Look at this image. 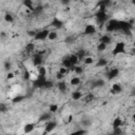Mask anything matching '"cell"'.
<instances>
[{"label":"cell","mask_w":135,"mask_h":135,"mask_svg":"<svg viewBox=\"0 0 135 135\" xmlns=\"http://www.w3.org/2000/svg\"><path fill=\"white\" fill-rule=\"evenodd\" d=\"M126 52V43L122 41H119L115 44L113 51H112V55L113 56H117L119 54H123Z\"/></svg>","instance_id":"6da1fadb"},{"label":"cell","mask_w":135,"mask_h":135,"mask_svg":"<svg viewBox=\"0 0 135 135\" xmlns=\"http://www.w3.org/2000/svg\"><path fill=\"white\" fill-rule=\"evenodd\" d=\"M105 28H107L108 32H116V31H119V20L111 19L107 23V27Z\"/></svg>","instance_id":"7a4b0ae2"},{"label":"cell","mask_w":135,"mask_h":135,"mask_svg":"<svg viewBox=\"0 0 135 135\" xmlns=\"http://www.w3.org/2000/svg\"><path fill=\"white\" fill-rule=\"evenodd\" d=\"M46 81H47V80H46L45 76L38 75V76L33 80V85H34L35 88H44Z\"/></svg>","instance_id":"3957f363"},{"label":"cell","mask_w":135,"mask_h":135,"mask_svg":"<svg viewBox=\"0 0 135 135\" xmlns=\"http://www.w3.org/2000/svg\"><path fill=\"white\" fill-rule=\"evenodd\" d=\"M49 34H50V31H49V30H42V31H39V32L36 33L34 39H35V40H44L45 38H47Z\"/></svg>","instance_id":"277c9868"},{"label":"cell","mask_w":135,"mask_h":135,"mask_svg":"<svg viewBox=\"0 0 135 135\" xmlns=\"http://www.w3.org/2000/svg\"><path fill=\"white\" fill-rule=\"evenodd\" d=\"M32 61H33V64H34L35 66H40V65L42 64V61H43V56H42L41 54H39V53L36 52V53L34 54V56H33Z\"/></svg>","instance_id":"5b68a950"},{"label":"cell","mask_w":135,"mask_h":135,"mask_svg":"<svg viewBox=\"0 0 135 135\" xmlns=\"http://www.w3.org/2000/svg\"><path fill=\"white\" fill-rule=\"evenodd\" d=\"M97 21L99 23H103L105 20H108V15H107V12L105 11H98L95 15Z\"/></svg>","instance_id":"8992f818"},{"label":"cell","mask_w":135,"mask_h":135,"mask_svg":"<svg viewBox=\"0 0 135 135\" xmlns=\"http://www.w3.org/2000/svg\"><path fill=\"white\" fill-rule=\"evenodd\" d=\"M96 32H97V30H96L95 25H93V24H88V25H85V27H84L83 34H84V35H94V34H96Z\"/></svg>","instance_id":"52a82bcc"},{"label":"cell","mask_w":135,"mask_h":135,"mask_svg":"<svg viewBox=\"0 0 135 135\" xmlns=\"http://www.w3.org/2000/svg\"><path fill=\"white\" fill-rule=\"evenodd\" d=\"M118 75H119V70H118L117 68H113V69H111V70L108 72L107 78H108L109 80H112V79H114L115 77H117Z\"/></svg>","instance_id":"ba28073f"},{"label":"cell","mask_w":135,"mask_h":135,"mask_svg":"<svg viewBox=\"0 0 135 135\" xmlns=\"http://www.w3.org/2000/svg\"><path fill=\"white\" fill-rule=\"evenodd\" d=\"M56 127H57L56 121H54V120H50V121L46 123V126H45V131H44V133H51Z\"/></svg>","instance_id":"9c48e42d"},{"label":"cell","mask_w":135,"mask_h":135,"mask_svg":"<svg viewBox=\"0 0 135 135\" xmlns=\"http://www.w3.org/2000/svg\"><path fill=\"white\" fill-rule=\"evenodd\" d=\"M62 25H63V22L59 18H57V17H54L53 18V20L51 22V26L56 27V28H60V27H62Z\"/></svg>","instance_id":"30bf717a"},{"label":"cell","mask_w":135,"mask_h":135,"mask_svg":"<svg viewBox=\"0 0 135 135\" xmlns=\"http://www.w3.org/2000/svg\"><path fill=\"white\" fill-rule=\"evenodd\" d=\"M122 92V86L120 83H114L112 85V89H111V93L112 94H119Z\"/></svg>","instance_id":"8fae6325"},{"label":"cell","mask_w":135,"mask_h":135,"mask_svg":"<svg viewBox=\"0 0 135 135\" xmlns=\"http://www.w3.org/2000/svg\"><path fill=\"white\" fill-rule=\"evenodd\" d=\"M99 42H103V43H105V44L108 45V44H110V43L112 42V38H111V36H109V35H102V36L99 38Z\"/></svg>","instance_id":"7c38bea8"},{"label":"cell","mask_w":135,"mask_h":135,"mask_svg":"<svg viewBox=\"0 0 135 135\" xmlns=\"http://www.w3.org/2000/svg\"><path fill=\"white\" fill-rule=\"evenodd\" d=\"M69 59H70V61H71V63H72L73 65H76V64L79 62V58H78L77 54H72V55H70V56H69Z\"/></svg>","instance_id":"4fadbf2b"},{"label":"cell","mask_w":135,"mask_h":135,"mask_svg":"<svg viewBox=\"0 0 135 135\" xmlns=\"http://www.w3.org/2000/svg\"><path fill=\"white\" fill-rule=\"evenodd\" d=\"M35 43L34 42H28L26 45H25V52L26 53H33L35 51Z\"/></svg>","instance_id":"5bb4252c"},{"label":"cell","mask_w":135,"mask_h":135,"mask_svg":"<svg viewBox=\"0 0 135 135\" xmlns=\"http://www.w3.org/2000/svg\"><path fill=\"white\" fill-rule=\"evenodd\" d=\"M82 96H83V95H82V93H81L80 91H75V92L72 93V99H73V100H76V101L79 100V99H81Z\"/></svg>","instance_id":"9a60e30c"},{"label":"cell","mask_w":135,"mask_h":135,"mask_svg":"<svg viewBox=\"0 0 135 135\" xmlns=\"http://www.w3.org/2000/svg\"><path fill=\"white\" fill-rule=\"evenodd\" d=\"M57 88H58V90L60 91V92H65L66 91V89H68V85H66V83L65 82H63V81H59L58 83H57Z\"/></svg>","instance_id":"2e32d148"},{"label":"cell","mask_w":135,"mask_h":135,"mask_svg":"<svg viewBox=\"0 0 135 135\" xmlns=\"http://www.w3.org/2000/svg\"><path fill=\"white\" fill-rule=\"evenodd\" d=\"M80 82H81V80H80V78L78 76H74L70 80V84L71 85H78V84H80Z\"/></svg>","instance_id":"e0dca14e"},{"label":"cell","mask_w":135,"mask_h":135,"mask_svg":"<svg viewBox=\"0 0 135 135\" xmlns=\"http://www.w3.org/2000/svg\"><path fill=\"white\" fill-rule=\"evenodd\" d=\"M34 128H35L34 123H26L23 128V131H24V133H31L34 130Z\"/></svg>","instance_id":"ac0fdd59"},{"label":"cell","mask_w":135,"mask_h":135,"mask_svg":"<svg viewBox=\"0 0 135 135\" xmlns=\"http://www.w3.org/2000/svg\"><path fill=\"white\" fill-rule=\"evenodd\" d=\"M23 4L26 8L31 9V11H34V5H33V0H23Z\"/></svg>","instance_id":"d6986e66"},{"label":"cell","mask_w":135,"mask_h":135,"mask_svg":"<svg viewBox=\"0 0 135 135\" xmlns=\"http://www.w3.org/2000/svg\"><path fill=\"white\" fill-rule=\"evenodd\" d=\"M112 126H113V129H114V128H118V127H121V126H122V120H121V118H119V117L115 118V119L113 120V123H112Z\"/></svg>","instance_id":"ffe728a7"},{"label":"cell","mask_w":135,"mask_h":135,"mask_svg":"<svg viewBox=\"0 0 135 135\" xmlns=\"http://www.w3.org/2000/svg\"><path fill=\"white\" fill-rule=\"evenodd\" d=\"M51 112L50 113H43L41 116H40V118H39V120L40 121H46V120H50L51 119Z\"/></svg>","instance_id":"44dd1931"},{"label":"cell","mask_w":135,"mask_h":135,"mask_svg":"<svg viewBox=\"0 0 135 135\" xmlns=\"http://www.w3.org/2000/svg\"><path fill=\"white\" fill-rule=\"evenodd\" d=\"M108 64V61H107V59H104V58H100V59H98V61H97V63H96V66H105Z\"/></svg>","instance_id":"7402d4cb"},{"label":"cell","mask_w":135,"mask_h":135,"mask_svg":"<svg viewBox=\"0 0 135 135\" xmlns=\"http://www.w3.org/2000/svg\"><path fill=\"white\" fill-rule=\"evenodd\" d=\"M38 69V75H42V76H46V69L42 65L40 66H37Z\"/></svg>","instance_id":"603a6c76"},{"label":"cell","mask_w":135,"mask_h":135,"mask_svg":"<svg viewBox=\"0 0 135 135\" xmlns=\"http://www.w3.org/2000/svg\"><path fill=\"white\" fill-rule=\"evenodd\" d=\"M110 4H111V0H100L98 2V6H105V7H108V6H110Z\"/></svg>","instance_id":"cb8c5ba5"},{"label":"cell","mask_w":135,"mask_h":135,"mask_svg":"<svg viewBox=\"0 0 135 135\" xmlns=\"http://www.w3.org/2000/svg\"><path fill=\"white\" fill-rule=\"evenodd\" d=\"M105 49H107V44L105 43H103V42H99L98 43V45H97V51L98 52H103V51H105Z\"/></svg>","instance_id":"d4e9b609"},{"label":"cell","mask_w":135,"mask_h":135,"mask_svg":"<svg viewBox=\"0 0 135 135\" xmlns=\"http://www.w3.org/2000/svg\"><path fill=\"white\" fill-rule=\"evenodd\" d=\"M25 98V96H23V95H17V96H15L13 99H12V101L13 102H20V101H22L23 99Z\"/></svg>","instance_id":"484cf974"},{"label":"cell","mask_w":135,"mask_h":135,"mask_svg":"<svg viewBox=\"0 0 135 135\" xmlns=\"http://www.w3.org/2000/svg\"><path fill=\"white\" fill-rule=\"evenodd\" d=\"M93 99H94V95L93 94H88V95H85L83 97V101L84 102H91V101H93Z\"/></svg>","instance_id":"4316f807"},{"label":"cell","mask_w":135,"mask_h":135,"mask_svg":"<svg viewBox=\"0 0 135 135\" xmlns=\"http://www.w3.org/2000/svg\"><path fill=\"white\" fill-rule=\"evenodd\" d=\"M83 62H84V64H92L93 62H94V59H93V57H91V56H88V57H84V59H83Z\"/></svg>","instance_id":"83f0119b"},{"label":"cell","mask_w":135,"mask_h":135,"mask_svg":"<svg viewBox=\"0 0 135 135\" xmlns=\"http://www.w3.org/2000/svg\"><path fill=\"white\" fill-rule=\"evenodd\" d=\"M74 72H75L77 75H80V74L83 73V69H82V66H80V65H75V66H74Z\"/></svg>","instance_id":"f1b7e54d"},{"label":"cell","mask_w":135,"mask_h":135,"mask_svg":"<svg viewBox=\"0 0 135 135\" xmlns=\"http://www.w3.org/2000/svg\"><path fill=\"white\" fill-rule=\"evenodd\" d=\"M47 38H49V40H51V41L57 39V33H56V32H50Z\"/></svg>","instance_id":"f546056e"},{"label":"cell","mask_w":135,"mask_h":135,"mask_svg":"<svg viewBox=\"0 0 135 135\" xmlns=\"http://www.w3.org/2000/svg\"><path fill=\"white\" fill-rule=\"evenodd\" d=\"M76 54H77V56H78L79 60H82V59H84V56H85V52H84L83 50H80V51H78Z\"/></svg>","instance_id":"4dcf8cb0"},{"label":"cell","mask_w":135,"mask_h":135,"mask_svg":"<svg viewBox=\"0 0 135 135\" xmlns=\"http://www.w3.org/2000/svg\"><path fill=\"white\" fill-rule=\"evenodd\" d=\"M69 69L68 68H65V66H61V68H59V70H58V72L59 73H61L62 75H66L68 73H69Z\"/></svg>","instance_id":"1f68e13d"},{"label":"cell","mask_w":135,"mask_h":135,"mask_svg":"<svg viewBox=\"0 0 135 135\" xmlns=\"http://www.w3.org/2000/svg\"><path fill=\"white\" fill-rule=\"evenodd\" d=\"M23 78H24L25 80L31 79V78H32V73H31V72H28L27 70H25V71H24V73H23Z\"/></svg>","instance_id":"d6a6232c"},{"label":"cell","mask_w":135,"mask_h":135,"mask_svg":"<svg viewBox=\"0 0 135 135\" xmlns=\"http://www.w3.org/2000/svg\"><path fill=\"white\" fill-rule=\"evenodd\" d=\"M103 83H104V81L102 79H98L93 82V86H101V85H103Z\"/></svg>","instance_id":"836d02e7"},{"label":"cell","mask_w":135,"mask_h":135,"mask_svg":"<svg viewBox=\"0 0 135 135\" xmlns=\"http://www.w3.org/2000/svg\"><path fill=\"white\" fill-rule=\"evenodd\" d=\"M49 109H50V112H51V113H56V112L58 111V105L55 104V103H53V104L50 105Z\"/></svg>","instance_id":"e575fe53"},{"label":"cell","mask_w":135,"mask_h":135,"mask_svg":"<svg viewBox=\"0 0 135 135\" xmlns=\"http://www.w3.org/2000/svg\"><path fill=\"white\" fill-rule=\"evenodd\" d=\"M4 20L6 21V22H13L14 21V18H13V16L11 15V14H5V16H4Z\"/></svg>","instance_id":"d590c367"},{"label":"cell","mask_w":135,"mask_h":135,"mask_svg":"<svg viewBox=\"0 0 135 135\" xmlns=\"http://www.w3.org/2000/svg\"><path fill=\"white\" fill-rule=\"evenodd\" d=\"M14 77H15V73H13V72H8L7 75H6V78L7 79H13Z\"/></svg>","instance_id":"8d00e7d4"},{"label":"cell","mask_w":135,"mask_h":135,"mask_svg":"<svg viewBox=\"0 0 135 135\" xmlns=\"http://www.w3.org/2000/svg\"><path fill=\"white\" fill-rule=\"evenodd\" d=\"M63 77H64V75H62L61 73H59V72L56 73V79H57V80H61Z\"/></svg>","instance_id":"74e56055"},{"label":"cell","mask_w":135,"mask_h":135,"mask_svg":"<svg viewBox=\"0 0 135 135\" xmlns=\"http://www.w3.org/2000/svg\"><path fill=\"white\" fill-rule=\"evenodd\" d=\"M114 133H115V134H120V133H122V131L120 130V127L114 128Z\"/></svg>","instance_id":"f35d334b"},{"label":"cell","mask_w":135,"mask_h":135,"mask_svg":"<svg viewBox=\"0 0 135 135\" xmlns=\"http://www.w3.org/2000/svg\"><path fill=\"white\" fill-rule=\"evenodd\" d=\"M60 2H61L63 5H66V6H68V4L71 2V0H60Z\"/></svg>","instance_id":"ab89813d"},{"label":"cell","mask_w":135,"mask_h":135,"mask_svg":"<svg viewBox=\"0 0 135 135\" xmlns=\"http://www.w3.org/2000/svg\"><path fill=\"white\" fill-rule=\"evenodd\" d=\"M84 130H78V131H75L74 132V134H76V135H78V134H84Z\"/></svg>","instance_id":"60d3db41"},{"label":"cell","mask_w":135,"mask_h":135,"mask_svg":"<svg viewBox=\"0 0 135 135\" xmlns=\"http://www.w3.org/2000/svg\"><path fill=\"white\" fill-rule=\"evenodd\" d=\"M4 68H5V70H9V69H11V63L6 61L5 64H4Z\"/></svg>","instance_id":"b9f144b4"},{"label":"cell","mask_w":135,"mask_h":135,"mask_svg":"<svg viewBox=\"0 0 135 135\" xmlns=\"http://www.w3.org/2000/svg\"><path fill=\"white\" fill-rule=\"evenodd\" d=\"M0 109H1V111H2V112H4V111H5V107H4V104H3V103H1V104H0Z\"/></svg>","instance_id":"7bdbcfd3"},{"label":"cell","mask_w":135,"mask_h":135,"mask_svg":"<svg viewBox=\"0 0 135 135\" xmlns=\"http://www.w3.org/2000/svg\"><path fill=\"white\" fill-rule=\"evenodd\" d=\"M132 119H133V121H135V113L132 115Z\"/></svg>","instance_id":"ee69618b"},{"label":"cell","mask_w":135,"mask_h":135,"mask_svg":"<svg viewBox=\"0 0 135 135\" xmlns=\"http://www.w3.org/2000/svg\"><path fill=\"white\" fill-rule=\"evenodd\" d=\"M132 3H133V5L135 6V0H132Z\"/></svg>","instance_id":"f6af8a7d"},{"label":"cell","mask_w":135,"mask_h":135,"mask_svg":"<svg viewBox=\"0 0 135 135\" xmlns=\"http://www.w3.org/2000/svg\"><path fill=\"white\" fill-rule=\"evenodd\" d=\"M133 46H135V40H134V42H133Z\"/></svg>","instance_id":"bcb514c9"},{"label":"cell","mask_w":135,"mask_h":135,"mask_svg":"<svg viewBox=\"0 0 135 135\" xmlns=\"http://www.w3.org/2000/svg\"><path fill=\"white\" fill-rule=\"evenodd\" d=\"M134 103H135V100H134Z\"/></svg>","instance_id":"7dc6e473"}]
</instances>
